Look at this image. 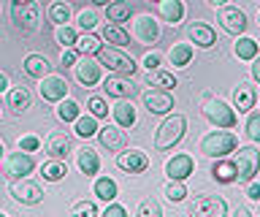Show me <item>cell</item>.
I'll list each match as a JSON object with an SVG mask.
<instances>
[{
	"label": "cell",
	"instance_id": "6da1fadb",
	"mask_svg": "<svg viewBox=\"0 0 260 217\" xmlns=\"http://www.w3.org/2000/svg\"><path fill=\"white\" fill-rule=\"evenodd\" d=\"M184 131H187V119L182 114L166 117V119H162V125L157 128V136H154V149H157V152L174 149L176 144L184 139Z\"/></svg>",
	"mask_w": 260,
	"mask_h": 217
},
{
	"label": "cell",
	"instance_id": "7a4b0ae2",
	"mask_svg": "<svg viewBox=\"0 0 260 217\" xmlns=\"http://www.w3.org/2000/svg\"><path fill=\"white\" fill-rule=\"evenodd\" d=\"M236 149H239V139L231 131H211L201 141V152L206 158H214V160H222L225 155H231Z\"/></svg>",
	"mask_w": 260,
	"mask_h": 217
},
{
	"label": "cell",
	"instance_id": "3957f363",
	"mask_svg": "<svg viewBox=\"0 0 260 217\" xmlns=\"http://www.w3.org/2000/svg\"><path fill=\"white\" fill-rule=\"evenodd\" d=\"M95 57H98V63H101L103 68H109L111 74H117V76H133L136 68H138L133 63V57L125 54L122 49H117V46H103Z\"/></svg>",
	"mask_w": 260,
	"mask_h": 217
},
{
	"label": "cell",
	"instance_id": "277c9868",
	"mask_svg": "<svg viewBox=\"0 0 260 217\" xmlns=\"http://www.w3.org/2000/svg\"><path fill=\"white\" fill-rule=\"evenodd\" d=\"M233 166H236V182L249 184L255 179V174L260 171V152L255 147H239Z\"/></svg>",
	"mask_w": 260,
	"mask_h": 217
},
{
	"label": "cell",
	"instance_id": "5b68a950",
	"mask_svg": "<svg viewBox=\"0 0 260 217\" xmlns=\"http://www.w3.org/2000/svg\"><path fill=\"white\" fill-rule=\"evenodd\" d=\"M201 111H203V117H206L211 125H217V131H219V128L231 131V128H236V122H239L236 109H231L225 101H219V98H209L206 103H203Z\"/></svg>",
	"mask_w": 260,
	"mask_h": 217
},
{
	"label": "cell",
	"instance_id": "8992f818",
	"mask_svg": "<svg viewBox=\"0 0 260 217\" xmlns=\"http://www.w3.org/2000/svg\"><path fill=\"white\" fill-rule=\"evenodd\" d=\"M11 19H14V27L19 30L22 36L38 33V27H41V9H38V3L32 0V3H24V6H14V9H11Z\"/></svg>",
	"mask_w": 260,
	"mask_h": 217
},
{
	"label": "cell",
	"instance_id": "52a82bcc",
	"mask_svg": "<svg viewBox=\"0 0 260 217\" xmlns=\"http://www.w3.org/2000/svg\"><path fill=\"white\" fill-rule=\"evenodd\" d=\"M187 212H190V217H225L228 204H225V198H219V196H198V198L190 201Z\"/></svg>",
	"mask_w": 260,
	"mask_h": 217
},
{
	"label": "cell",
	"instance_id": "ba28073f",
	"mask_svg": "<svg viewBox=\"0 0 260 217\" xmlns=\"http://www.w3.org/2000/svg\"><path fill=\"white\" fill-rule=\"evenodd\" d=\"M217 22L222 25L225 33H231L236 38H241V33L247 30V14H244L239 6H222L217 14Z\"/></svg>",
	"mask_w": 260,
	"mask_h": 217
},
{
	"label": "cell",
	"instance_id": "9c48e42d",
	"mask_svg": "<svg viewBox=\"0 0 260 217\" xmlns=\"http://www.w3.org/2000/svg\"><path fill=\"white\" fill-rule=\"evenodd\" d=\"M11 198L24 204V206H36L44 201V190L30 179H14L11 182Z\"/></svg>",
	"mask_w": 260,
	"mask_h": 217
},
{
	"label": "cell",
	"instance_id": "30bf717a",
	"mask_svg": "<svg viewBox=\"0 0 260 217\" xmlns=\"http://www.w3.org/2000/svg\"><path fill=\"white\" fill-rule=\"evenodd\" d=\"M133 38L138 44H154L160 38V25L157 19L149 17V14H141V17H136L133 22Z\"/></svg>",
	"mask_w": 260,
	"mask_h": 217
},
{
	"label": "cell",
	"instance_id": "8fae6325",
	"mask_svg": "<svg viewBox=\"0 0 260 217\" xmlns=\"http://www.w3.org/2000/svg\"><path fill=\"white\" fill-rule=\"evenodd\" d=\"M65 95H68V82H65L62 76L49 74L46 79H41V98L44 101L60 103V101H65Z\"/></svg>",
	"mask_w": 260,
	"mask_h": 217
},
{
	"label": "cell",
	"instance_id": "7c38bea8",
	"mask_svg": "<svg viewBox=\"0 0 260 217\" xmlns=\"http://www.w3.org/2000/svg\"><path fill=\"white\" fill-rule=\"evenodd\" d=\"M192 171H195V160L190 155H184V152L182 155H174L166 163V174H168L171 182H184Z\"/></svg>",
	"mask_w": 260,
	"mask_h": 217
},
{
	"label": "cell",
	"instance_id": "4fadbf2b",
	"mask_svg": "<svg viewBox=\"0 0 260 217\" xmlns=\"http://www.w3.org/2000/svg\"><path fill=\"white\" fill-rule=\"evenodd\" d=\"M144 106L149 114H168L174 109V95L166 90H146L144 92Z\"/></svg>",
	"mask_w": 260,
	"mask_h": 217
},
{
	"label": "cell",
	"instance_id": "5bb4252c",
	"mask_svg": "<svg viewBox=\"0 0 260 217\" xmlns=\"http://www.w3.org/2000/svg\"><path fill=\"white\" fill-rule=\"evenodd\" d=\"M117 166L127 174H144L149 168V158L141 149H130V152H119L117 155Z\"/></svg>",
	"mask_w": 260,
	"mask_h": 217
},
{
	"label": "cell",
	"instance_id": "9a60e30c",
	"mask_svg": "<svg viewBox=\"0 0 260 217\" xmlns=\"http://www.w3.org/2000/svg\"><path fill=\"white\" fill-rule=\"evenodd\" d=\"M32 168H36V160H32L30 152H14L6 163V174L11 179H24L27 174H32Z\"/></svg>",
	"mask_w": 260,
	"mask_h": 217
},
{
	"label": "cell",
	"instance_id": "2e32d148",
	"mask_svg": "<svg viewBox=\"0 0 260 217\" xmlns=\"http://www.w3.org/2000/svg\"><path fill=\"white\" fill-rule=\"evenodd\" d=\"M98 141H101V147L109 149V152H119V149L127 147V136H125V131H122L119 125L101 128V131H98Z\"/></svg>",
	"mask_w": 260,
	"mask_h": 217
},
{
	"label": "cell",
	"instance_id": "e0dca14e",
	"mask_svg": "<svg viewBox=\"0 0 260 217\" xmlns=\"http://www.w3.org/2000/svg\"><path fill=\"white\" fill-rule=\"evenodd\" d=\"M187 36H190V41H192L195 46H201V49H211V46L217 44L214 27L206 25V22H192V25L187 27Z\"/></svg>",
	"mask_w": 260,
	"mask_h": 217
},
{
	"label": "cell",
	"instance_id": "ac0fdd59",
	"mask_svg": "<svg viewBox=\"0 0 260 217\" xmlns=\"http://www.w3.org/2000/svg\"><path fill=\"white\" fill-rule=\"evenodd\" d=\"M103 92L109 95V98H119V101H127V98H133V92H136V87L125 82L122 76H109L103 82Z\"/></svg>",
	"mask_w": 260,
	"mask_h": 217
},
{
	"label": "cell",
	"instance_id": "d6986e66",
	"mask_svg": "<svg viewBox=\"0 0 260 217\" xmlns=\"http://www.w3.org/2000/svg\"><path fill=\"white\" fill-rule=\"evenodd\" d=\"M157 14L162 22H168V25H179V22L184 19V3L182 0H160L157 3Z\"/></svg>",
	"mask_w": 260,
	"mask_h": 217
},
{
	"label": "cell",
	"instance_id": "ffe728a7",
	"mask_svg": "<svg viewBox=\"0 0 260 217\" xmlns=\"http://www.w3.org/2000/svg\"><path fill=\"white\" fill-rule=\"evenodd\" d=\"M76 79H79V84H84V87H95L101 82V63H92L89 57L76 63Z\"/></svg>",
	"mask_w": 260,
	"mask_h": 217
},
{
	"label": "cell",
	"instance_id": "44dd1931",
	"mask_svg": "<svg viewBox=\"0 0 260 217\" xmlns=\"http://www.w3.org/2000/svg\"><path fill=\"white\" fill-rule=\"evenodd\" d=\"M71 147H73V141H71V136H65V133H52L46 141V152L52 160H65Z\"/></svg>",
	"mask_w": 260,
	"mask_h": 217
},
{
	"label": "cell",
	"instance_id": "7402d4cb",
	"mask_svg": "<svg viewBox=\"0 0 260 217\" xmlns=\"http://www.w3.org/2000/svg\"><path fill=\"white\" fill-rule=\"evenodd\" d=\"M255 101H257V92H255V87L247 84V82H241L233 90V103H236V109H239V111L255 109Z\"/></svg>",
	"mask_w": 260,
	"mask_h": 217
},
{
	"label": "cell",
	"instance_id": "603a6c76",
	"mask_svg": "<svg viewBox=\"0 0 260 217\" xmlns=\"http://www.w3.org/2000/svg\"><path fill=\"white\" fill-rule=\"evenodd\" d=\"M32 103V95L27 87H14L11 92H8V109L14 111V114H24V111L30 109Z\"/></svg>",
	"mask_w": 260,
	"mask_h": 217
},
{
	"label": "cell",
	"instance_id": "cb8c5ba5",
	"mask_svg": "<svg viewBox=\"0 0 260 217\" xmlns=\"http://www.w3.org/2000/svg\"><path fill=\"white\" fill-rule=\"evenodd\" d=\"M24 71H27V76H32V79L41 82V79L49 76L52 66H49V60L41 57V54H27V57H24Z\"/></svg>",
	"mask_w": 260,
	"mask_h": 217
},
{
	"label": "cell",
	"instance_id": "d4e9b609",
	"mask_svg": "<svg viewBox=\"0 0 260 217\" xmlns=\"http://www.w3.org/2000/svg\"><path fill=\"white\" fill-rule=\"evenodd\" d=\"M76 163H79V171L87 174V176H95L98 171H101V158H98V152L89 149V147H84V149L79 152Z\"/></svg>",
	"mask_w": 260,
	"mask_h": 217
},
{
	"label": "cell",
	"instance_id": "484cf974",
	"mask_svg": "<svg viewBox=\"0 0 260 217\" xmlns=\"http://www.w3.org/2000/svg\"><path fill=\"white\" fill-rule=\"evenodd\" d=\"M111 114H114V122L119 128H133L136 125V109L130 101H119L117 106L111 109Z\"/></svg>",
	"mask_w": 260,
	"mask_h": 217
},
{
	"label": "cell",
	"instance_id": "4316f807",
	"mask_svg": "<svg viewBox=\"0 0 260 217\" xmlns=\"http://www.w3.org/2000/svg\"><path fill=\"white\" fill-rule=\"evenodd\" d=\"M211 176H214V182L219 184H233L236 182V166L233 160H217L214 166H211Z\"/></svg>",
	"mask_w": 260,
	"mask_h": 217
},
{
	"label": "cell",
	"instance_id": "83f0119b",
	"mask_svg": "<svg viewBox=\"0 0 260 217\" xmlns=\"http://www.w3.org/2000/svg\"><path fill=\"white\" fill-rule=\"evenodd\" d=\"M146 84L149 87H154V90H166V92H171L176 87V76L174 74H168V71H149L146 74Z\"/></svg>",
	"mask_w": 260,
	"mask_h": 217
},
{
	"label": "cell",
	"instance_id": "f1b7e54d",
	"mask_svg": "<svg viewBox=\"0 0 260 217\" xmlns=\"http://www.w3.org/2000/svg\"><path fill=\"white\" fill-rule=\"evenodd\" d=\"M130 14H133V9H130L127 0H114L111 6H106V19L114 22V25H122V22H127Z\"/></svg>",
	"mask_w": 260,
	"mask_h": 217
},
{
	"label": "cell",
	"instance_id": "f546056e",
	"mask_svg": "<svg viewBox=\"0 0 260 217\" xmlns=\"http://www.w3.org/2000/svg\"><path fill=\"white\" fill-rule=\"evenodd\" d=\"M168 60H171V66H174V68H187V66H190V60H192V44H176V46H171Z\"/></svg>",
	"mask_w": 260,
	"mask_h": 217
},
{
	"label": "cell",
	"instance_id": "4dcf8cb0",
	"mask_svg": "<svg viewBox=\"0 0 260 217\" xmlns=\"http://www.w3.org/2000/svg\"><path fill=\"white\" fill-rule=\"evenodd\" d=\"M117 193H119V188H117V182H114V179H109V176L95 179V196L101 198V201H106V204H114Z\"/></svg>",
	"mask_w": 260,
	"mask_h": 217
},
{
	"label": "cell",
	"instance_id": "1f68e13d",
	"mask_svg": "<svg viewBox=\"0 0 260 217\" xmlns=\"http://www.w3.org/2000/svg\"><path fill=\"white\" fill-rule=\"evenodd\" d=\"M65 174H68L65 160H46V163L41 166V176H44L46 182H60Z\"/></svg>",
	"mask_w": 260,
	"mask_h": 217
},
{
	"label": "cell",
	"instance_id": "d6a6232c",
	"mask_svg": "<svg viewBox=\"0 0 260 217\" xmlns=\"http://www.w3.org/2000/svg\"><path fill=\"white\" fill-rule=\"evenodd\" d=\"M257 52H260V46H257L255 38L241 36L239 41H236V57H239V60H255Z\"/></svg>",
	"mask_w": 260,
	"mask_h": 217
},
{
	"label": "cell",
	"instance_id": "836d02e7",
	"mask_svg": "<svg viewBox=\"0 0 260 217\" xmlns=\"http://www.w3.org/2000/svg\"><path fill=\"white\" fill-rule=\"evenodd\" d=\"M101 36H103V41L114 44L117 49H122V46H127V44H130V36H127V33H125V30H122L119 25H106Z\"/></svg>",
	"mask_w": 260,
	"mask_h": 217
},
{
	"label": "cell",
	"instance_id": "e575fe53",
	"mask_svg": "<svg viewBox=\"0 0 260 217\" xmlns=\"http://www.w3.org/2000/svg\"><path fill=\"white\" fill-rule=\"evenodd\" d=\"M103 49V44H101V38L98 36H92V33H84L76 41V52L79 54H84V57H89V54H98Z\"/></svg>",
	"mask_w": 260,
	"mask_h": 217
},
{
	"label": "cell",
	"instance_id": "d590c367",
	"mask_svg": "<svg viewBox=\"0 0 260 217\" xmlns=\"http://www.w3.org/2000/svg\"><path fill=\"white\" fill-rule=\"evenodd\" d=\"M49 19H52L57 27L65 25V22L71 19V6L65 3V0H54V3L49 6Z\"/></svg>",
	"mask_w": 260,
	"mask_h": 217
},
{
	"label": "cell",
	"instance_id": "8d00e7d4",
	"mask_svg": "<svg viewBox=\"0 0 260 217\" xmlns=\"http://www.w3.org/2000/svg\"><path fill=\"white\" fill-rule=\"evenodd\" d=\"M98 131H101V128H98L92 114L76 119V136H79V139H92V136H98Z\"/></svg>",
	"mask_w": 260,
	"mask_h": 217
},
{
	"label": "cell",
	"instance_id": "74e56055",
	"mask_svg": "<svg viewBox=\"0 0 260 217\" xmlns=\"http://www.w3.org/2000/svg\"><path fill=\"white\" fill-rule=\"evenodd\" d=\"M54 38H57V44H62V46H65V49H76V41H79L76 30L68 27V25L54 27Z\"/></svg>",
	"mask_w": 260,
	"mask_h": 217
},
{
	"label": "cell",
	"instance_id": "f35d334b",
	"mask_svg": "<svg viewBox=\"0 0 260 217\" xmlns=\"http://www.w3.org/2000/svg\"><path fill=\"white\" fill-rule=\"evenodd\" d=\"M79 103L76 101H60V106H57V117L62 119V122H76L79 119Z\"/></svg>",
	"mask_w": 260,
	"mask_h": 217
},
{
	"label": "cell",
	"instance_id": "ab89813d",
	"mask_svg": "<svg viewBox=\"0 0 260 217\" xmlns=\"http://www.w3.org/2000/svg\"><path fill=\"white\" fill-rule=\"evenodd\" d=\"M166 198L171 201V204H179V201H184V198H187L184 182H168V184H166Z\"/></svg>",
	"mask_w": 260,
	"mask_h": 217
},
{
	"label": "cell",
	"instance_id": "60d3db41",
	"mask_svg": "<svg viewBox=\"0 0 260 217\" xmlns=\"http://www.w3.org/2000/svg\"><path fill=\"white\" fill-rule=\"evenodd\" d=\"M136 217H162V209H160V204L154 198H146V201H141Z\"/></svg>",
	"mask_w": 260,
	"mask_h": 217
},
{
	"label": "cell",
	"instance_id": "b9f144b4",
	"mask_svg": "<svg viewBox=\"0 0 260 217\" xmlns=\"http://www.w3.org/2000/svg\"><path fill=\"white\" fill-rule=\"evenodd\" d=\"M87 109H89V114H92L95 119L109 117V106H106V101H103V98H98V95H92V98L87 101Z\"/></svg>",
	"mask_w": 260,
	"mask_h": 217
},
{
	"label": "cell",
	"instance_id": "7bdbcfd3",
	"mask_svg": "<svg viewBox=\"0 0 260 217\" xmlns=\"http://www.w3.org/2000/svg\"><path fill=\"white\" fill-rule=\"evenodd\" d=\"M71 217H98V206L92 201H79V204H73Z\"/></svg>",
	"mask_w": 260,
	"mask_h": 217
},
{
	"label": "cell",
	"instance_id": "ee69618b",
	"mask_svg": "<svg viewBox=\"0 0 260 217\" xmlns=\"http://www.w3.org/2000/svg\"><path fill=\"white\" fill-rule=\"evenodd\" d=\"M95 25H98V14L95 11H81L79 14V27L84 30V33H89Z\"/></svg>",
	"mask_w": 260,
	"mask_h": 217
},
{
	"label": "cell",
	"instance_id": "f6af8a7d",
	"mask_svg": "<svg viewBox=\"0 0 260 217\" xmlns=\"http://www.w3.org/2000/svg\"><path fill=\"white\" fill-rule=\"evenodd\" d=\"M247 136H249L252 141L260 144V114H252L247 119Z\"/></svg>",
	"mask_w": 260,
	"mask_h": 217
},
{
	"label": "cell",
	"instance_id": "bcb514c9",
	"mask_svg": "<svg viewBox=\"0 0 260 217\" xmlns=\"http://www.w3.org/2000/svg\"><path fill=\"white\" fill-rule=\"evenodd\" d=\"M38 147H41L38 136H22L19 139V152H36Z\"/></svg>",
	"mask_w": 260,
	"mask_h": 217
},
{
	"label": "cell",
	"instance_id": "7dc6e473",
	"mask_svg": "<svg viewBox=\"0 0 260 217\" xmlns=\"http://www.w3.org/2000/svg\"><path fill=\"white\" fill-rule=\"evenodd\" d=\"M60 63H62L65 68L76 66V63H79V52H76V49H62V57H60Z\"/></svg>",
	"mask_w": 260,
	"mask_h": 217
},
{
	"label": "cell",
	"instance_id": "c3c4849f",
	"mask_svg": "<svg viewBox=\"0 0 260 217\" xmlns=\"http://www.w3.org/2000/svg\"><path fill=\"white\" fill-rule=\"evenodd\" d=\"M101 217H127V212H125V206H119V204H109Z\"/></svg>",
	"mask_w": 260,
	"mask_h": 217
},
{
	"label": "cell",
	"instance_id": "681fc988",
	"mask_svg": "<svg viewBox=\"0 0 260 217\" xmlns=\"http://www.w3.org/2000/svg\"><path fill=\"white\" fill-rule=\"evenodd\" d=\"M144 66L149 68V71H157V68H160V54H157V52H149V54L144 57Z\"/></svg>",
	"mask_w": 260,
	"mask_h": 217
},
{
	"label": "cell",
	"instance_id": "f907efd6",
	"mask_svg": "<svg viewBox=\"0 0 260 217\" xmlns=\"http://www.w3.org/2000/svg\"><path fill=\"white\" fill-rule=\"evenodd\" d=\"M247 198L260 201V184H257V182H249V184H247Z\"/></svg>",
	"mask_w": 260,
	"mask_h": 217
},
{
	"label": "cell",
	"instance_id": "816d5d0a",
	"mask_svg": "<svg viewBox=\"0 0 260 217\" xmlns=\"http://www.w3.org/2000/svg\"><path fill=\"white\" fill-rule=\"evenodd\" d=\"M252 79H255V82L260 84V54L255 60H252Z\"/></svg>",
	"mask_w": 260,
	"mask_h": 217
},
{
	"label": "cell",
	"instance_id": "f5cc1de1",
	"mask_svg": "<svg viewBox=\"0 0 260 217\" xmlns=\"http://www.w3.org/2000/svg\"><path fill=\"white\" fill-rule=\"evenodd\" d=\"M233 217H252V212H249L247 206H239V209H236V214H233Z\"/></svg>",
	"mask_w": 260,
	"mask_h": 217
},
{
	"label": "cell",
	"instance_id": "db71d44e",
	"mask_svg": "<svg viewBox=\"0 0 260 217\" xmlns=\"http://www.w3.org/2000/svg\"><path fill=\"white\" fill-rule=\"evenodd\" d=\"M6 90H8V76L0 71V92H6Z\"/></svg>",
	"mask_w": 260,
	"mask_h": 217
},
{
	"label": "cell",
	"instance_id": "11a10c76",
	"mask_svg": "<svg viewBox=\"0 0 260 217\" xmlns=\"http://www.w3.org/2000/svg\"><path fill=\"white\" fill-rule=\"evenodd\" d=\"M206 3H209V6H214V9H222L228 0H206Z\"/></svg>",
	"mask_w": 260,
	"mask_h": 217
},
{
	"label": "cell",
	"instance_id": "9f6ffc18",
	"mask_svg": "<svg viewBox=\"0 0 260 217\" xmlns=\"http://www.w3.org/2000/svg\"><path fill=\"white\" fill-rule=\"evenodd\" d=\"M92 3H95V6H111L114 0H92Z\"/></svg>",
	"mask_w": 260,
	"mask_h": 217
},
{
	"label": "cell",
	"instance_id": "6f0895ef",
	"mask_svg": "<svg viewBox=\"0 0 260 217\" xmlns=\"http://www.w3.org/2000/svg\"><path fill=\"white\" fill-rule=\"evenodd\" d=\"M24 3H32V0H14V6H24Z\"/></svg>",
	"mask_w": 260,
	"mask_h": 217
},
{
	"label": "cell",
	"instance_id": "680465c9",
	"mask_svg": "<svg viewBox=\"0 0 260 217\" xmlns=\"http://www.w3.org/2000/svg\"><path fill=\"white\" fill-rule=\"evenodd\" d=\"M3 155H6V147H3V141H0V160H3Z\"/></svg>",
	"mask_w": 260,
	"mask_h": 217
},
{
	"label": "cell",
	"instance_id": "91938a15",
	"mask_svg": "<svg viewBox=\"0 0 260 217\" xmlns=\"http://www.w3.org/2000/svg\"><path fill=\"white\" fill-rule=\"evenodd\" d=\"M0 217H8V214H3V212H0Z\"/></svg>",
	"mask_w": 260,
	"mask_h": 217
},
{
	"label": "cell",
	"instance_id": "94428289",
	"mask_svg": "<svg viewBox=\"0 0 260 217\" xmlns=\"http://www.w3.org/2000/svg\"><path fill=\"white\" fill-rule=\"evenodd\" d=\"M257 22H260V14H257Z\"/></svg>",
	"mask_w": 260,
	"mask_h": 217
},
{
	"label": "cell",
	"instance_id": "6125c7cd",
	"mask_svg": "<svg viewBox=\"0 0 260 217\" xmlns=\"http://www.w3.org/2000/svg\"><path fill=\"white\" fill-rule=\"evenodd\" d=\"M157 3H160V0H157Z\"/></svg>",
	"mask_w": 260,
	"mask_h": 217
}]
</instances>
